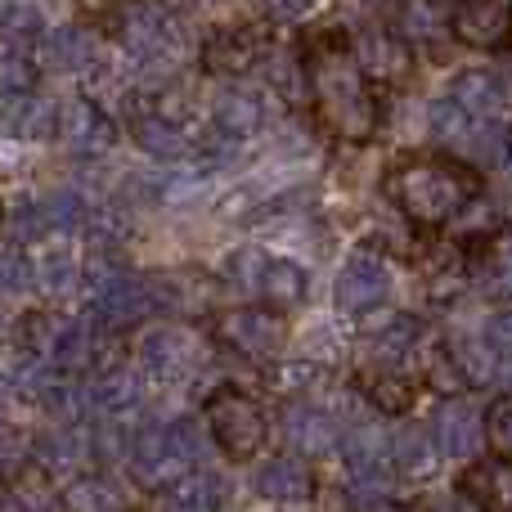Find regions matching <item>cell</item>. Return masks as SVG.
<instances>
[{"instance_id": "30bf717a", "label": "cell", "mask_w": 512, "mask_h": 512, "mask_svg": "<svg viewBox=\"0 0 512 512\" xmlns=\"http://www.w3.org/2000/svg\"><path fill=\"white\" fill-rule=\"evenodd\" d=\"M216 337L230 351L248 355V360H274L283 346V315L279 310H261V306H239L225 310L216 319Z\"/></svg>"}, {"instance_id": "d4e9b609", "label": "cell", "mask_w": 512, "mask_h": 512, "mask_svg": "<svg viewBox=\"0 0 512 512\" xmlns=\"http://www.w3.org/2000/svg\"><path fill=\"white\" fill-rule=\"evenodd\" d=\"M472 131H477V117H472L454 95H436L432 104H427V135H432L436 144L463 153L472 140Z\"/></svg>"}, {"instance_id": "f546056e", "label": "cell", "mask_w": 512, "mask_h": 512, "mask_svg": "<svg viewBox=\"0 0 512 512\" xmlns=\"http://www.w3.org/2000/svg\"><path fill=\"white\" fill-rule=\"evenodd\" d=\"M32 459L41 472H72L86 459V441L72 427H54V432H41L32 441Z\"/></svg>"}, {"instance_id": "4dcf8cb0", "label": "cell", "mask_w": 512, "mask_h": 512, "mask_svg": "<svg viewBox=\"0 0 512 512\" xmlns=\"http://www.w3.org/2000/svg\"><path fill=\"white\" fill-rule=\"evenodd\" d=\"M472 283H477L481 297L499 301V310L512 306V239L499 243L495 252H486L477 265H472Z\"/></svg>"}, {"instance_id": "5b68a950", "label": "cell", "mask_w": 512, "mask_h": 512, "mask_svg": "<svg viewBox=\"0 0 512 512\" xmlns=\"http://www.w3.org/2000/svg\"><path fill=\"white\" fill-rule=\"evenodd\" d=\"M342 463H346V477L351 486L360 490V504L364 499H387V486L396 477V463H391V436L378 432V427H351L342 436Z\"/></svg>"}, {"instance_id": "7a4b0ae2", "label": "cell", "mask_w": 512, "mask_h": 512, "mask_svg": "<svg viewBox=\"0 0 512 512\" xmlns=\"http://www.w3.org/2000/svg\"><path fill=\"white\" fill-rule=\"evenodd\" d=\"M310 90H315L319 122L337 135V140H369L378 131V99L369 90V77L360 72V63L351 54H324L310 68Z\"/></svg>"}, {"instance_id": "9f6ffc18", "label": "cell", "mask_w": 512, "mask_h": 512, "mask_svg": "<svg viewBox=\"0 0 512 512\" xmlns=\"http://www.w3.org/2000/svg\"><path fill=\"white\" fill-rule=\"evenodd\" d=\"M432 5H454V9H459V5H463V0H432Z\"/></svg>"}, {"instance_id": "603a6c76", "label": "cell", "mask_w": 512, "mask_h": 512, "mask_svg": "<svg viewBox=\"0 0 512 512\" xmlns=\"http://www.w3.org/2000/svg\"><path fill=\"white\" fill-rule=\"evenodd\" d=\"M90 310H95V324L99 328H126L135 319L153 315V297L144 288V279H131L122 288H108L99 297H90Z\"/></svg>"}, {"instance_id": "e0dca14e", "label": "cell", "mask_w": 512, "mask_h": 512, "mask_svg": "<svg viewBox=\"0 0 512 512\" xmlns=\"http://www.w3.org/2000/svg\"><path fill=\"white\" fill-rule=\"evenodd\" d=\"M283 436H288V445L301 459H319V454L342 445L337 418L328 414V409H319L315 400H292V405L283 409Z\"/></svg>"}, {"instance_id": "c3c4849f", "label": "cell", "mask_w": 512, "mask_h": 512, "mask_svg": "<svg viewBox=\"0 0 512 512\" xmlns=\"http://www.w3.org/2000/svg\"><path fill=\"white\" fill-rule=\"evenodd\" d=\"M490 436H495V445L512 459V400L495 405V414H490Z\"/></svg>"}, {"instance_id": "2e32d148", "label": "cell", "mask_w": 512, "mask_h": 512, "mask_svg": "<svg viewBox=\"0 0 512 512\" xmlns=\"http://www.w3.org/2000/svg\"><path fill=\"white\" fill-rule=\"evenodd\" d=\"M265 59V36L252 23H221L203 45V63L221 77H239Z\"/></svg>"}, {"instance_id": "ba28073f", "label": "cell", "mask_w": 512, "mask_h": 512, "mask_svg": "<svg viewBox=\"0 0 512 512\" xmlns=\"http://www.w3.org/2000/svg\"><path fill=\"white\" fill-rule=\"evenodd\" d=\"M427 427H432L441 454H445V459H454V463L477 459L481 445H486V436H490V418L481 414V405H477V400H468V396L441 400Z\"/></svg>"}, {"instance_id": "f6af8a7d", "label": "cell", "mask_w": 512, "mask_h": 512, "mask_svg": "<svg viewBox=\"0 0 512 512\" xmlns=\"http://www.w3.org/2000/svg\"><path fill=\"white\" fill-rule=\"evenodd\" d=\"M36 68L27 54H5L0 59V95H32Z\"/></svg>"}, {"instance_id": "3957f363", "label": "cell", "mask_w": 512, "mask_h": 512, "mask_svg": "<svg viewBox=\"0 0 512 512\" xmlns=\"http://www.w3.org/2000/svg\"><path fill=\"white\" fill-rule=\"evenodd\" d=\"M203 423L230 459H256L265 436H270V418H265L261 400L248 396L243 387H216L207 396Z\"/></svg>"}, {"instance_id": "ac0fdd59", "label": "cell", "mask_w": 512, "mask_h": 512, "mask_svg": "<svg viewBox=\"0 0 512 512\" xmlns=\"http://www.w3.org/2000/svg\"><path fill=\"white\" fill-rule=\"evenodd\" d=\"M459 495L468 504H477L481 512H512V459H477L468 472L459 477Z\"/></svg>"}, {"instance_id": "ab89813d", "label": "cell", "mask_w": 512, "mask_h": 512, "mask_svg": "<svg viewBox=\"0 0 512 512\" xmlns=\"http://www.w3.org/2000/svg\"><path fill=\"white\" fill-rule=\"evenodd\" d=\"M261 72L270 81V90H279L283 99L306 95V72H301L297 54H270V59H261Z\"/></svg>"}, {"instance_id": "9c48e42d", "label": "cell", "mask_w": 512, "mask_h": 512, "mask_svg": "<svg viewBox=\"0 0 512 512\" xmlns=\"http://www.w3.org/2000/svg\"><path fill=\"white\" fill-rule=\"evenodd\" d=\"M333 297L337 310H346V315H369L391 297V265L373 252H351L337 270Z\"/></svg>"}, {"instance_id": "b9f144b4", "label": "cell", "mask_w": 512, "mask_h": 512, "mask_svg": "<svg viewBox=\"0 0 512 512\" xmlns=\"http://www.w3.org/2000/svg\"><path fill=\"white\" fill-rule=\"evenodd\" d=\"M50 234V225H45V212H41V198H23V203L9 212V243H36Z\"/></svg>"}, {"instance_id": "74e56055", "label": "cell", "mask_w": 512, "mask_h": 512, "mask_svg": "<svg viewBox=\"0 0 512 512\" xmlns=\"http://www.w3.org/2000/svg\"><path fill=\"white\" fill-rule=\"evenodd\" d=\"M72 279H77V256L68 248H50L36 261V288L50 292V297H63L72 288Z\"/></svg>"}, {"instance_id": "ee69618b", "label": "cell", "mask_w": 512, "mask_h": 512, "mask_svg": "<svg viewBox=\"0 0 512 512\" xmlns=\"http://www.w3.org/2000/svg\"><path fill=\"white\" fill-rule=\"evenodd\" d=\"M171 427V441H176V450L185 454V463L189 468H203V459H207V423H198V418H176V423H167Z\"/></svg>"}, {"instance_id": "11a10c76", "label": "cell", "mask_w": 512, "mask_h": 512, "mask_svg": "<svg viewBox=\"0 0 512 512\" xmlns=\"http://www.w3.org/2000/svg\"><path fill=\"white\" fill-rule=\"evenodd\" d=\"M504 86H508V104H512V68L504 72Z\"/></svg>"}, {"instance_id": "681fc988", "label": "cell", "mask_w": 512, "mask_h": 512, "mask_svg": "<svg viewBox=\"0 0 512 512\" xmlns=\"http://www.w3.org/2000/svg\"><path fill=\"white\" fill-rule=\"evenodd\" d=\"M90 454H95L99 463H108V459H117V454H122V441H117L113 427H99V432L90 436Z\"/></svg>"}, {"instance_id": "f907efd6", "label": "cell", "mask_w": 512, "mask_h": 512, "mask_svg": "<svg viewBox=\"0 0 512 512\" xmlns=\"http://www.w3.org/2000/svg\"><path fill=\"white\" fill-rule=\"evenodd\" d=\"M162 512H207V508L198 504V499H189L185 490L176 486V490H171V495H167V504H162Z\"/></svg>"}, {"instance_id": "8fae6325", "label": "cell", "mask_w": 512, "mask_h": 512, "mask_svg": "<svg viewBox=\"0 0 512 512\" xmlns=\"http://www.w3.org/2000/svg\"><path fill=\"white\" fill-rule=\"evenodd\" d=\"M351 59L360 63V72L369 81H405L414 72V45L387 23H373V27H360L355 32V45H351Z\"/></svg>"}, {"instance_id": "836d02e7", "label": "cell", "mask_w": 512, "mask_h": 512, "mask_svg": "<svg viewBox=\"0 0 512 512\" xmlns=\"http://www.w3.org/2000/svg\"><path fill=\"white\" fill-rule=\"evenodd\" d=\"M81 230L90 234V243H95L99 252H117V243H126V234H131V216L117 203H104V207H90Z\"/></svg>"}, {"instance_id": "1f68e13d", "label": "cell", "mask_w": 512, "mask_h": 512, "mask_svg": "<svg viewBox=\"0 0 512 512\" xmlns=\"http://www.w3.org/2000/svg\"><path fill=\"white\" fill-rule=\"evenodd\" d=\"M360 391L373 409H382V414H405V409L414 405V387L391 369H369L360 378Z\"/></svg>"}, {"instance_id": "277c9868", "label": "cell", "mask_w": 512, "mask_h": 512, "mask_svg": "<svg viewBox=\"0 0 512 512\" xmlns=\"http://www.w3.org/2000/svg\"><path fill=\"white\" fill-rule=\"evenodd\" d=\"M113 32H117V41H122L131 54H140L144 63L176 68L180 32L158 0H126V5L113 14Z\"/></svg>"}, {"instance_id": "e575fe53", "label": "cell", "mask_w": 512, "mask_h": 512, "mask_svg": "<svg viewBox=\"0 0 512 512\" xmlns=\"http://www.w3.org/2000/svg\"><path fill=\"white\" fill-rule=\"evenodd\" d=\"M41 212H45V225H50V234H54V230H81L90 207L77 189H50V194L41 198Z\"/></svg>"}, {"instance_id": "ffe728a7", "label": "cell", "mask_w": 512, "mask_h": 512, "mask_svg": "<svg viewBox=\"0 0 512 512\" xmlns=\"http://www.w3.org/2000/svg\"><path fill=\"white\" fill-rule=\"evenodd\" d=\"M0 135H9V140H50V135H59V113L41 95H0Z\"/></svg>"}, {"instance_id": "cb8c5ba5", "label": "cell", "mask_w": 512, "mask_h": 512, "mask_svg": "<svg viewBox=\"0 0 512 512\" xmlns=\"http://www.w3.org/2000/svg\"><path fill=\"white\" fill-rule=\"evenodd\" d=\"M45 63L59 72H86L90 63H95L99 54V41L90 27H77V23H63V27H50V36H45L41 45Z\"/></svg>"}, {"instance_id": "83f0119b", "label": "cell", "mask_w": 512, "mask_h": 512, "mask_svg": "<svg viewBox=\"0 0 512 512\" xmlns=\"http://www.w3.org/2000/svg\"><path fill=\"white\" fill-rule=\"evenodd\" d=\"M131 135H135V144H140L149 158H162V162L180 158V153L189 149L185 126L171 122L167 113H140V117L131 122Z\"/></svg>"}, {"instance_id": "484cf974", "label": "cell", "mask_w": 512, "mask_h": 512, "mask_svg": "<svg viewBox=\"0 0 512 512\" xmlns=\"http://www.w3.org/2000/svg\"><path fill=\"white\" fill-rule=\"evenodd\" d=\"M306 292H310V279H306V270H301L297 261H288V256H279V261H270L265 265V274H261V297H265V306L270 310H297L301 301H306Z\"/></svg>"}, {"instance_id": "7dc6e473", "label": "cell", "mask_w": 512, "mask_h": 512, "mask_svg": "<svg viewBox=\"0 0 512 512\" xmlns=\"http://www.w3.org/2000/svg\"><path fill=\"white\" fill-rule=\"evenodd\" d=\"M315 5H319V0H261L265 18H270V23H279V27L306 23V18L315 14Z\"/></svg>"}, {"instance_id": "d590c367", "label": "cell", "mask_w": 512, "mask_h": 512, "mask_svg": "<svg viewBox=\"0 0 512 512\" xmlns=\"http://www.w3.org/2000/svg\"><path fill=\"white\" fill-rule=\"evenodd\" d=\"M14 499H18V512H63V495H54L50 477H45L41 468L18 472Z\"/></svg>"}, {"instance_id": "6da1fadb", "label": "cell", "mask_w": 512, "mask_h": 512, "mask_svg": "<svg viewBox=\"0 0 512 512\" xmlns=\"http://www.w3.org/2000/svg\"><path fill=\"white\" fill-rule=\"evenodd\" d=\"M382 189L405 221L423 225V230H441V225H454L481 198V176L459 158L427 153V158H409L391 167Z\"/></svg>"}, {"instance_id": "7402d4cb", "label": "cell", "mask_w": 512, "mask_h": 512, "mask_svg": "<svg viewBox=\"0 0 512 512\" xmlns=\"http://www.w3.org/2000/svg\"><path fill=\"white\" fill-rule=\"evenodd\" d=\"M441 459L445 454H441V445H436L432 427L405 423L391 432V463H396L400 477H432Z\"/></svg>"}, {"instance_id": "f35d334b", "label": "cell", "mask_w": 512, "mask_h": 512, "mask_svg": "<svg viewBox=\"0 0 512 512\" xmlns=\"http://www.w3.org/2000/svg\"><path fill=\"white\" fill-rule=\"evenodd\" d=\"M36 400H41V409L54 418V423H63L68 427L72 418L81 414V396H77V387H68V382H59V378H50L45 373L41 382H36V391H32Z\"/></svg>"}, {"instance_id": "816d5d0a", "label": "cell", "mask_w": 512, "mask_h": 512, "mask_svg": "<svg viewBox=\"0 0 512 512\" xmlns=\"http://www.w3.org/2000/svg\"><path fill=\"white\" fill-rule=\"evenodd\" d=\"M427 512H481V508L468 504L463 495H445V499H432V504H427Z\"/></svg>"}, {"instance_id": "db71d44e", "label": "cell", "mask_w": 512, "mask_h": 512, "mask_svg": "<svg viewBox=\"0 0 512 512\" xmlns=\"http://www.w3.org/2000/svg\"><path fill=\"white\" fill-rule=\"evenodd\" d=\"M504 171L512 176V135H508V149H504Z\"/></svg>"}, {"instance_id": "5bb4252c", "label": "cell", "mask_w": 512, "mask_h": 512, "mask_svg": "<svg viewBox=\"0 0 512 512\" xmlns=\"http://www.w3.org/2000/svg\"><path fill=\"white\" fill-rule=\"evenodd\" d=\"M59 140L68 144L77 158H104V153L117 144V126L99 104L72 99V104L59 108Z\"/></svg>"}, {"instance_id": "52a82bcc", "label": "cell", "mask_w": 512, "mask_h": 512, "mask_svg": "<svg viewBox=\"0 0 512 512\" xmlns=\"http://www.w3.org/2000/svg\"><path fill=\"white\" fill-rule=\"evenodd\" d=\"M126 463H131V477L140 486L158 490V486H171V481H185V454L176 450L171 441V427L167 423H144L126 436Z\"/></svg>"}, {"instance_id": "8992f818", "label": "cell", "mask_w": 512, "mask_h": 512, "mask_svg": "<svg viewBox=\"0 0 512 512\" xmlns=\"http://www.w3.org/2000/svg\"><path fill=\"white\" fill-rule=\"evenodd\" d=\"M140 364L162 382H180L203 364V337L189 333L185 324H153L135 337Z\"/></svg>"}, {"instance_id": "4fadbf2b", "label": "cell", "mask_w": 512, "mask_h": 512, "mask_svg": "<svg viewBox=\"0 0 512 512\" xmlns=\"http://www.w3.org/2000/svg\"><path fill=\"white\" fill-rule=\"evenodd\" d=\"M418 346H423V324L414 315H400V310H387L364 328V351H369L373 369L400 373V364L418 355Z\"/></svg>"}, {"instance_id": "8d00e7d4", "label": "cell", "mask_w": 512, "mask_h": 512, "mask_svg": "<svg viewBox=\"0 0 512 512\" xmlns=\"http://www.w3.org/2000/svg\"><path fill=\"white\" fill-rule=\"evenodd\" d=\"M27 288H36V261L18 243H0V292L23 297Z\"/></svg>"}, {"instance_id": "7bdbcfd3", "label": "cell", "mask_w": 512, "mask_h": 512, "mask_svg": "<svg viewBox=\"0 0 512 512\" xmlns=\"http://www.w3.org/2000/svg\"><path fill=\"white\" fill-rule=\"evenodd\" d=\"M265 265H270V256L256 252V248L230 252V261H225V283H230V288H256V292H261Z\"/></svg>"}, {"instance_id": "44dd1931", "label": "cell", "mask_w": 512, "mask_h": 512, "mask_svg": "<svg viewBox=\"0 0 512 512\" xmlns=\"http://www.w3.org/2000/svg\"><path fill=\"white\" fill-rule=\"evenodd\" d=\"M212 122L221 135L230 140H248L265 126V99L256 90H243V86H225L221 95L212 99Z\"/></svg>"}, {"instance_id": "60d3db41", "label": "cell", "mask_w": 512, "mask_h": 512, "mask_svg": "<svg viewBox=\"0 0 512 512\" xmlns=\"http://www.w3.org/2000/svg\"><path fill=\"white\" fill-rule=\"evenodd\" d=\"M45 36L50 32H41V14H36V9L14 5L5 14V41L14 45V54H27L32 45H45Z\"/></svg>"}, {"instance_id": "d6a6232c", "label": "cell", "mask_w": 512, "mask_h": 512, "mask_svg": "<svg viewBox=\"0 0 512 512\" xmlns=\"http://www.w3.org/2000/svg\"><path fill=\"white\" fill-rule=\"evenodd\" d=\"M445 18H441V9L432 5V0H405V5L396 9V32L405 36L409 45H427V41H436V36L445 32Z\"/></svg>"}, {"instance_id": "f1b7e54d", "label": "cell", "mask_w": 512, "mask_h": 512, "mask_svg": "<svg viewBox=\"0 0 512 512\" xmlns=\"http://www.w3.org/2000/svg\"><path fill=\"white\" fill-rule=\"evenodd\" d=\"M63 508L68 512H126V499L104 472H81L63 490Z\"/></svg>"}, {"instance_id": "bcb514c9", "label": "cell", "mask_w": 512, "mask_h": 512, "mask_svg": "<svg viewBox=\"0 0 512 512\" xmlns=\"http://www.w3.org/2000/svg\"><path fill=\"white\" fill-rule=\"evenodd\" d=\"M481 337H486V346L495 351V360L504 364V373H508L512 369V306L495 310V315L486 319V328H481Z\"/></svg>"}, {"instance_id": "4316f807", "label": "cell", "mask_w": 512, "mask_h": 512, "mask_svg": "<svg viewBox=\"0 0 512 512\" xmlns=\"http://www.w3.org/2000/svg\"><path fill=\"white\" fill-rule=\"evenodd\" d=\"M144 400V387L131 369H108L104 378L90 387V405L99 409L104 418H131Z\"/></svg>"}, {"instance_id": "d6986e66", "label": "cell", "mask_w": 512, "mask_h": 512, "mask_svg": "<svg viewBox=\"0 0 512 512\" xmlns=\"http://www.w3.org/2000/svg\"><path fill=\"white\" fill-rule=\"evenodd\" d=\"M445 95H454L463 108H468L477 122H499V108L508 104V86H504V72L495 68H463L454 72L450 90Z\"/></svg>"}, {"instance_id": "f5cc1de1", "label": "cell", "mask_w": 512, "mask_h": 512, "mask_svg": "<svg viewBox=\"0 0 512 512\" xmlns=\"http://www.w3.org/2000/svg\"><path fill=\"white\" fill-rule=\"evenodd\" d=\"M369 5H373V9H400L405 0H369Z\"/></svg>"}, {"instance_id": "7c38bea8", "label": "cell", "mask_w": 512, "mask_h": 512, "mask_svg": "<svg viewBox=\"0 0 512 512\" xmlns=\"http://www.w3.org/2000/svg\"><path fill=\"white\" fill-rule=\"evenodd\" d=\"M252 490L265 499V504L297 508V504H310V499H315V472L306 468L301 454H274V459L256 463Z\"/></svg>"}, {"instance_id": "9a60e30c", "label": "cell", "mask_w": 512, "mask_h": 512, "mask_svg": "<svg viewBox=\"0 0 512 512\" xmlns=\"http://www.w3.org/2000/svg\"><path fill=\"white\" fill-rule=\"evenodd\" d=\"M450 32L472 50H499L512 41V0H463L450 14Z\"/></svg>"}]
</instances>
